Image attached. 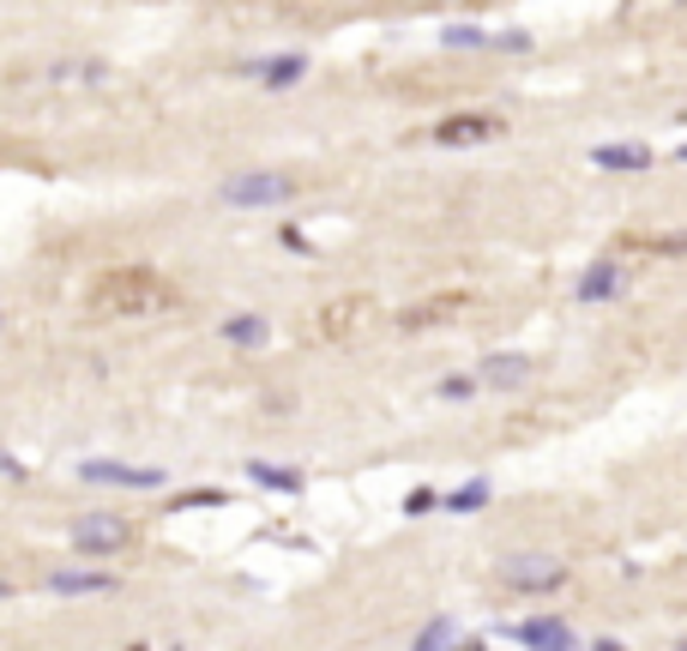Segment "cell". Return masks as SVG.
I'll use <instances>...</instances> for the list:
<instances>
[{"label": "cell", "mask_w": 687, "mask_h": 651, "mask_svg": "<svg viewBox=\"0 0 687 651\" xmlns=\"http://www.w3.org/2000/svg\"><path fill=\"white\" fill-rule=\"evenodd\" d=\"M73 549L78 555H121V549L139 543V525L121 519V513H85V519H73Z\"/></svg>", "instance_id": "2"}, {"label": "cell", "mask_w": 687, "mask_h": 651, "mask_svg": "<svg viewBox=\"0 0 687 651\" xmlns=\"http://www.w3.org/2000/svg\"><path fill=\"white\" fill-rule=\"evenodd\" d=\"M531 374V356H489V363H482V380H489V386H519V380Z\"/></svg>", "instance_id": "13"}, {"label": "cell", "mask_w": 687, "mask_h": 651, "mask_svg": "<svg viewBox=\"0 0 687 651\" xmlns=\"http://www.w3.org/2000/svg\"><path fill=\"white\" fill-rule=\"evenodd\" d=\"M247 477L260 482V489H284V495L302 489V470H290V465H247Z\"/></svg>", "instance_id": "16"}, {"label": "cell", "mask_w": 687, "mask_h": 651, "mask_svg": "<svg viewBox=\"0 0 687 651\" xmlns=\"http://www.w3.org/2000/svg\"><path fill=\"white\" fill-rule=\"evenodd\" d=\"M290 194H296L290 175H235V182L218 187L223 206H284Z\"/></svg>", "instance_id": "3"}, {"label": "cell", "mask_w": 687, "mask_h": 651, "mask_svg": "<svg viewBox=\"0 0 687 651\" xmlns=\"http://www.w3.org/2000/svg\"><path fill=\"white\" fill-rule=\"evenodd\" d=\"M453 634H458V622H434L422 639H416V651H446L453 646Z\"/></svg>", "instance_id": "18"}, {"label": "cell", "mask_w": 687, "mask_h": 651, "mask_svg": "<svg viewBox=\"0 0 687 651\" xmlns=\"http://www.w3.org/2000/svg\"><path fill=\"white\" fill-rule=\"evenodd\" d=\"M78 482H103V489H163V470L151 465H115V458H85L78 465Z\"/></svg>", "instance_id": "5"}, {"label": "cell", "mask_w": 687, "mask_h": 651, "mask_svg": "<svg viewBox=\"0 0 687 651\" xmlns=\"http://www.w3.org/2000/svg\"><path fill=\"white\" fill-rule=\"evenodd\" d=\"M182 302V290L169 284L151 266H115V272H97L85 290V308L103 314V320H139V314H163Z\"/></svg>", "instance_id": "1"}, {"label": "cell", "mask_w": 687, "mask_h": 651, "mask_svg": "<svg viewBox=\"0 0 687 651\" xmlns=\"http://www.w3.org/2000/svg\"><path fill=\"white\" fill-rule=\"evenodd\" d=\"M682 157H687V145H682Z\"/></svg>", "instance_id": "25"}, {"label": "cell", "mask_w": 687, "mask_h": 651, "mask_svg": "<svg viewBox=\"0 0 687 651\" xmlns=\"http://www.w3.org/2000/svg\"><path fill=\"white\" fill-rule=\"evenodd\" d=\"M441 392H446V398H470V392H477V380H470V374H453Z\"/></svg>", "instance_id": "22"}, {"label": "cell", "mask_w": 687, "mask_h": 651, "mask_svg": "<svg viewBox=\"0 0 687 651\" xmlns=\"http://www.w3.org/2000/svg\"><path fill=\"white\" fill-rule=\"evenodd\" d=\"M501 579L513 591H555L561 579H567V567L549 561V555H519V561H506V567H501Z\"/></svg>", "instance_id": "7"}, {"label": "cell", "mask_w": 687, "mask_h": 651, "mask_svg": "<svg viewBox=\"0 0 687 651\" xmlns=\"http://www.w3.org/2000/svg\"><path fill=\"white\" fill-rule=\"evenodd\" d=\"M434 139L441 145H489V139H506V121L489 115V109H458V115H446L434 127Z\"/></svg>", "instance_id": "4"}, {"label": "cell", "mask_w": 687, "mask_h": 651, "mask_svg": "<svg viewBox=\"0 0 687 651\" xmlns=\"http://www.w3.org/2000/svg\"><path fill=\"white\" fill-rule=\"evenodd\" d=\"M0 332H7V308H0Z\"/></svg>", "instance_id": "24"}, {"label": "cell", "mask_w": 687, "mask_h": 651, "mask_svg": "<svg viewBox=\"0 0 687 651\" xmlns=\"http://www.w3.org/2000/svg\"><path fill=\"white\" fill-rule=\"evenodd\" d=\"M115 586H121L115 574H85V567H78V574L73 567H66V574H49L54 598H91V591H115Z\"/></svg>", "instance_id": "10"}, {"label": "cell", "mask_w": 687, "mask_h": 651, "mask_svg": "<svg viewBox=\"0 0 687 651\" xmlns=\"http://www.w3.org/2000/svg\"><path fill=\"white\" fill-rule=\"evenodd\" d=\"M266 332H272V326H266L260 314H235V320H223V339H230V344H247V351H254V344H266Z\"/></svg>", "instance_id": "15"}, {"label": "cell", "mask_w": 687, "mask_h": 651, "mask_svg": "<svg viewBox=\"0 0 687 651\" xmlns=\"http://www.w3.org/2000/svg\"><path fill=\"white\" fill-rule=\"evenodd\" d=\"M446 42H453V49H482V30H470V25L458 30V25H453V30H446Z\"/></svg>", "instance_id": "20"}, {"label": "cell", "mask_w": 687, "mask_h": 651, "mask_svg": "<svg viewBox=\"0 0 687 651\" xmlns=\"http://www.w3.org/2000/svg\"><path fill=\"white\" fill-rule=\"evenodd\" d=\"M615 266H591V272H585V284H579V296L585 302H597V296H615Z\"/></svg>", "instance_id": "17"}, {"label": "cell", "mask_w": 687, "mask_h": 651, "mask_svg": "<svg viewBox=\"0 0 687 651\" xmlns=\"http://www.w3.org/2000/svg\"><path fill=\"white\" fill-rule=\"evenodd\" d=\"M513 639H519V646H531V651H567L573 646L567 622H555V615H537V622L513 627Z\"/></svg>", "instance_id": "9"}, {"label": "cell", "mask_w": 687, "mask_h": 651, "mask_svg": "<svg viewBox=\"0 0 687 651\" xmlns=\"http://www.w3.org/2000/svg\"><path fill=\"white\" fill-rule=\"evenodd\" d=\"M182 507H223L218 489H194V495H182Z\"/></svg>", "instance_id": "21"}, {"label": "cell", "mask_w": 687, "mask_h": 651, "mask_svg": "<svg viewBox=\"0 0 687 651\" xmlns=\"http://www.w3.org/2000/svg\"><path fill=\"white\" fill-rule=\"evenodd\" d=\"M368 320H375V302L344 296V302H332V308L320 314V339H351V332H363Z\"/></svg>", "instance_id": "8"}, {"label": "cell", "mask_w": 687, "mask_h": 651, "mask_svg": "<svg viewBox=\"0 0 687 651\" xmlns=\"http://www.w3.org/2000/svg\"><path fill=\"white\" fill-rule=\"evenodd\" d=\"M597 170H651V145H597Z\"/></svg>", "instance_id": "11"}, {"label": "cell", "mask_w": 687, "mask_h": 651, "mask_svg": "<svg viewBox=\"0 0 687 651\" xmlns=\"http://www.w3.org/2000/svg\"><path fill=\"white\" fill-rule=\"evenodd\" d=\"M627 254H663V260H687V230L675 235H622Z\"/></svg>", "instance_id": "12"}, {"label": "cell", "mask_w": 687, "mask_h": 651, "mask_svg": "<svg viewBox=\"0 0 687 651\" xmlns=\"http://www.w3.org/2000/svg\"><path fill=\"white\" fill-rule=\"evenodd\" d=\"M591 651H627V646H615V639H597V646Z\"/></svg>", "instance_id": "23"}, {"label": "cell", "mask_w": 687, "mask_h": 651, "mask_svg": "<svg viewBox=\"0 0 687 651\" xmlns=\"http://www.w3.org/2000/svg\"><path fill=\"white\" fill-rule=\"evenodd\" d=\"M254 73H260L272 91H284V85H296V78L308 73V61H302V54H284V61H254Z\"/></svg>", "instance_id": "14"}, {"label": "cell", "mask_w": 687, "mask_h": 651, "mask_svg": "<svg viewBox=\"0 0 687 651\" xmlns=\"http://www.w3.org/2000/svg\"><path fill=\"white\" fill-rule=\"evenodd\" d=\"M465 308H470V290H441V296H422V302H410V308L398 314V326H404V332H434V326L458 320Z\"/></svg>", "instance_id": "6"}, {"label": "cell", "mask_w": 687, "mask_h": 651, "mask_svg": "<svg viewBox=\"0 0 687 651\" xmlns=\"http://www.w3.org/2000/svg\"><path fill=\"white\" fill-rule=\"evenodd\" d=\"M482 501H489V489H482V482H470V489H458V495H446V507H453V513H477Z\"/></svg>", "instance_id": "19"}]
</instances>
